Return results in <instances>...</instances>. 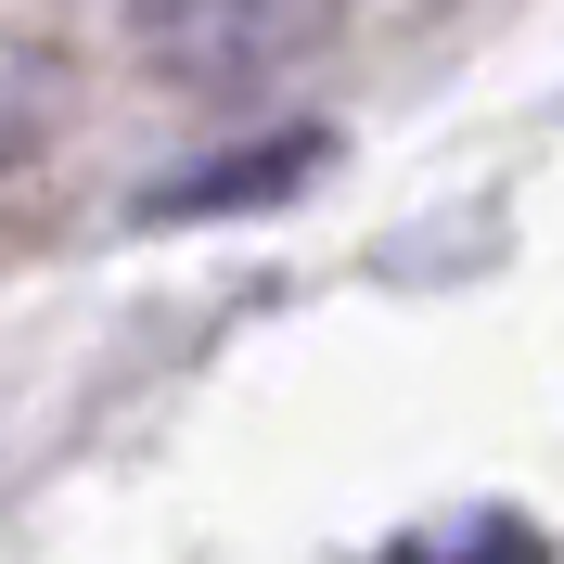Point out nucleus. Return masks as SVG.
I'll return each instance as SVG.
<instances>
[{
	"instance_id": "nucleus-1",
	"label": "nucleus",
	"mask_w": 564,
	"mask_h": 564,
	"mask_svg": "<svg viewBox=\"0 0 564 564\" xmlns=\"http://www.w3.org/2000/svg\"><path fill=\"white\" fill-rule=\"evenodd\" d=\"M334 0H129L141 65L180 77V90H257V77L308 65Z\"/></svg>"
},
{
	"instance_id": "nucleus-2",
	"label": "nucleus",
	"mask_w": 564,
	"mask_h": 564,
	"mask_svg": "<svg viewBox=\"0 0 564 564\" xmlns=\"http://www.w3.org/2000/svg\"><path fill=\"white\" fill-rule=\"evenodd\" d=\"M308 167V141H257V154H231V167H193V180H167V206H245L257 180H295Z\"/></svg>"
}]
</instances>
